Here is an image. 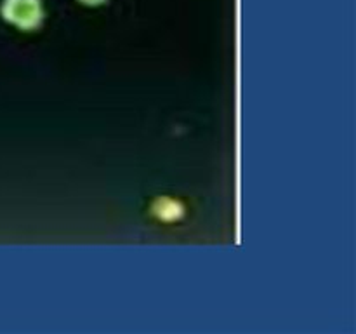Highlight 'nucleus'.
<instances>
[{"instance_id":"nucleus-2","label":"nucleus","mask_w":356,"mask_h":334,"mask_svg":"<svg viewBox=\"0 0 356 334\" xmlns=\"http://www.w3.org/2000/svg\"><path fill=\"white\" fill-rule=\"evenodd\" d=\"M151 214L155 216L160 221H179L184 214V209H182L181 202L176 199H170V197H158L155 200L153 206H151Z\"/></svg>"},{"instance_id":"nucleus-3","label":"nucleus","mask_w":356,"mask_h":334,"mask_svg":"<svg viewBox=\"0 0 356 334\" xmlns=\"http://www.w3.org/2000/svg\"><path fill=\"white\" fill-rule=\"evenodd\" d=\"M80 4H83V5H101V4H104V2H108V0H79Z\"/></svg>"},{"instance_id":"nucleus-1","label":"nucleus","mask_w":356,"mask_h":334,"mask_svg":"<svg viewBox=\"0 0 356 334\" xmlns=\"http://www.w3.org/2000/svg\"><path fill=\"white\" fill-rule=\"evenodd\" d=\"M2 16L20 30L32 32L44 21L42 0H4Z\"/></svg>"}]
</instances>
